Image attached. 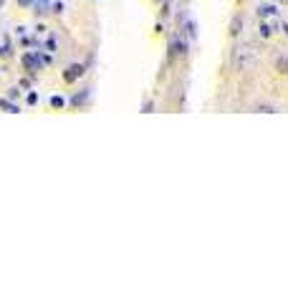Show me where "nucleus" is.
Wrapping results in <instances>:
<instances>
[{
	"label": "nucleus",
	"mask_w": 288,
	"mask_h": 303,
	"mask_svg": "<svg viewBox=\"0 0 288 303\" xmlns=\"http://www.w3.org/2000/svg\"><path fill=\"white\" fill-rule=\"evenodd\" d=\"M253 61H255V56H253V51H250L248 46H238V48L233 51V66H235L238 71L250 69V66H253Z\"/></svg>",
	"instance_id": "f257e3e1"
},
{
	"label": "nucleus",
	"mask_w": 288,
	"mask_h": 303,
	"mask_svg": "<svg viewBox=\"0 0 288 303\" xmlns=\"http://www.w3.org/2000/svg\"><path fill=\"white\" fill-rule=\"evenodd\" d=\"M86 74V69L81 66V64H71L66 71H64V81H69V83H73V81H78L81 76Z\"/></svg>",
	"instance_id": "f03ea898"
},
{
	"label": "nucleus",
	"mask_w": 288,
	"mask_h": 303,
	"mask_svg": "<svg viewBox=\"0 0 288 303\" xmlns=\"http://www.w3.org/2000/svg\"><path fill=\"white\" fill-rule=\"evenodd\" d=\"M276 13H278V10H276V5H261V8H258V15H261L263 20L276 18Z\"/></svg>",
	"instance_id": "7ed1b4c3"
},
{
	"label": "nucleus",
	"mask_w": 288,
	"mask_h": 303,
	"mask_svg": "<svg viewBox=\"0 0 288 303\" xmlns=\"http://www.w3.org/2000/svg\"><path fill=\"white\" fill-rule=\"evenodd\" d=\"M240 33H243V18L235 15V18L230 20V36H240Z\"/></svg>",
	"instance_id": "20e7f679"
},
{
	"label": "nucleus",
	"mask_w": 288,
	"mask_h": 303,
	"mask_svg": "<svg viewBox=\"0 0 288 303\" xmlns=\"http://www.w3.org/2000/svg\"><path fill=\"white\" fill-rule=\"evenodd\" d=\"M185 48H187V46H185V41L175 38V43L169 46V56H182V53H185Z\"/></svg>",
	"instance_id": "39448f33"
},
{
	"label": "nucleus",
	"mask_w": 288,
	"mask_h": 303,
	"mask_svg": "<svg viewBox=\"0 0 288 303\" xmlns=\"http://www.w3.org/2000/svg\"><path fill=\"white\" fill-rule=\"evenodd\" d=\"M23 64H25V69H41V61H38L36 56H31V53L23 58Z\"/></svg>",
	"instance_id": "423d86ee"
},
{
	"label": "nucleus",
	"mask_w": 288,
	"mask_h": 303,
	"mask_svg": "<svg viewBox=\"0 0 288 303\" xmlns=\"http://www.w3.org/2000/svg\"><path fill=\"white\" fill-rule=\"evenodd\" d=\"M276 69H278L281 74H288V58L286 56H276Z\"/></svg>",
	"instance_id": "0eeeda50"
},
{
	"label": "nucleus",
	"mask_w": 288,
	"mask_h": 303,
	"mask_svg": "<svg viewBox=\"0 0 288 303\" xmlns=\"http://www.w3.org/2000/svg\"><path fill=\"white\" fill-rule=\"evenodd\" d=\"M0 109H5V111H10V114H18V106H15V104H10V101H5V99L0 101Z\"/></svg>",
	"instance_id": "6e6552de"
},
{
	"label": "nucleus",
	"mask_w": 288,
	"mask_h": 303,
	"mask_svg": "<svg viewBox=\"0 0 288 303\" xmlns=\"http://www.w3.org/2000/svg\"><path fill=\"white\" fill-rule=\"evenodd\" d=\"M33 3H38V5H36V8H38V13H48V8H51V5H48V0H33Z\"/></svg>",
	"instance_id": "1a4fd4ad"
},
{
	"label": "nucleus",
	"mask_w": 288,
	"mask_h": 303,
	"mask_svg": "<svg viewBox=\"0 0 288 303\" xmlns=\"http://www.w3.org/2000/svg\"><path fill=\"white\" fill-rule=\"evenodd\" d=\"M86 99H89V91H81L78 96H73V99H71V104H83Z\"/></svg>",
	"instance_id": "9d476101"
},
{
	"label": "nucleus",
	"mask_w": 288,
	"mask_h": 303,
	"mask_svg": "<svg viewBox=\"0 0 288 303\" xmlns=\"http://www.w3.org/2000/svg\"><path fill=\"white\" fill-rule=\"evenodd\" d=\"M255 111H261V114H273V111H276V106H268V104H261V106H258Z\"/></svg>",
	"instance_id": "9b49d317"
},
{
	"label": "nucleus",
	"mask_w": 288,
	"mask_h": 303,
	"mask_svg": "<svg viewBox=\"0 0 288 303\" xmlns=\"http://www.w3.org/2000/svg\"><path fill=\"white\" fill-rule=\"evenodd\" d=\"M51 106L61 109V106H64V99H61V96H51Z\"/></svg>",
	"instance_id": "f8f14e48"
},
{
	"label": "nucleus",
	"mask_w": 288,
	"mask_h": 303,
	"mask_svg": "<svg viewBox=\"0 0 288 303\" xmlns=\"http://www.w3.org/2000/svg\"><path fill=\"white\" fill-rule=\"evenodd\" d=\"M18 5H20V8H31V5H33V0H18Z\"/></svg>",
	"instance_id": "ddd939ff"
},
{
	"label": "nucleus",
	"mask_w": 288,
	"mask_h": 303,
	"mask_svg": "<svg viewBox=\"0 0 288 303\" xmlns=\"http://www.w3.org/2000/svg\"><path fill=\"white\" fill-rule=\"evenodd\" d=\"M36 101H38V96H36V94H28V104H31V106H33V104H36Z\"/></svg>",
	"instance_id": "4468645a"
},
{
	"label": "nucleus",
	"mask_w": 288,
	"mask_h": 303,
	"mask_svg": "<svg viewBox=\"0 0 288 303\" xmlns=\"http://www.w3.org/2000/svg\"><path fill=\"white\" fill-rule=\"evenodd\" d=\"M278 3H281V5H288V0H278Z\"/></svg>",
	"instance_id": "2eb2a0df"
}]
</instances>
